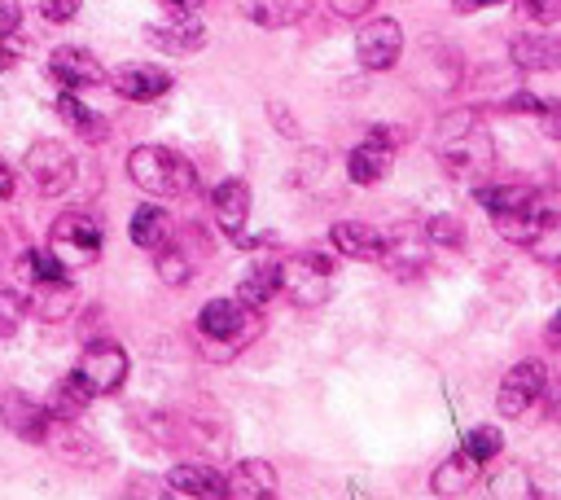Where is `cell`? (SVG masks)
<instances>
[{
    "label": "cell",
    "instance_id": "ee69618b",
    "mask_svg": "<svg viewBox=\"0 0 561 500\" xmlns=\"http://www.w3.org/2000/svg\"><path fill=\"white\" fill-rule=\"evenodd\" d=\"M163 5H167V10H176V14H189V10H197V5H202V0H163Z\"/></svg>",
    "mask_w": 561,
    "mask_h": 500
},
{
    "label": "cell",
    "instance_id": "484cf974",
    "mask_svg": "<svg viewBox=\"0 0 561 500\" xmlns=\"http://www.w3.org/2000/svg\"><path fill=\"white\" fill-rule=\"evenodd\" d=\"M479 478V461L461 448L457 457H447L438 470H434V478H430V491L434 496H461V491H470V483Z\"/></svg>",
    "mask_w": 561,
    "mask_h": 500
},
{
    "label": "cell",
    "instance_id": "cb8c5ba5",
    "mask_svg": "<svg viewBox=\"0 0 561 500\" xmlns=\"http://www.w3.org/2000/svg\"><path fill=\"white\" fill-rule=\"evenodd\" d=\"M88 399H92V390L79 382V373H71V377H62V382L49 390L44 413H49L53 422H79L84 409H88Z\"/></svg>",
    "mask_w": 561,
    "mask_h": 500
},
{
    "label": "cell",
    "instance_id": "836d02e7",
    "mask_svg": "<svg viewBox=\"0 0 561 500\" xmlns=\"http://www.w3.org/2000/svg\"><path fill=\"white\" fill-rule=\"evenodd\" d=\"M27 268H31V281H58V277H71L66 264L53 255V251H31L27 255Z\"/></svg>",
    "mask_w": 561,
    "mask_h": 500
},
{
    "label": "cell",
    "instance_id": "4316f807",
    "mask_svg": "<svg viewBox=\"0 0 561 500\" xmlns=\"http://www.w3.org/2000/svg\"><path fill=\"white\" fill-rule=\"evenodd\" d=\"M167 487H171L176 496H197V500H206V496H224V474L211 470V465H176V470L167 474Z\"/></svg>",
    "mask_w": 561,
    "mask_h": 500
},
{
    "label": "cell",
    "instance_id": "8d00e7d4",
    "mask_svg": "<svg viewBox=\"0 0 561 500\" xmlns=\"http://www.w3.org/2000/svg\"><path fill=\"white\" fill-rule=\"evenodd\" d=\"M492 496H531V483L522 470H505L500 478H492Z\"/></svg>",
    "mask_w": 561,
    "mask_h": 500
},
{
    "label": "cell",
    "instance_id": "f1b7e54d",
    "mask_svg": "<svg viewBox=\"0 0 561 500\" xmlns=\"http://www.w3.org/2000/svg\"><path fill=\"white\" fill-rule=\"evenodd\" d=\"M281 290V259H272V264H255L246 277H242V285H238V304H246V308H264L268 298Z\"/></svg>",
    "mask_w": 561,
    "mask_h": 500
},
{
    "label": "cell",
    "instance_id": "7402d4cb",
    "mask_svg": "<svg viewBox=\"0 0 561 500\" xmlns=\"http://www.w3.org/2000/svg\"><path fill=\"white\" fill-rule=\"evenodd\" d=\"M474 193H479V207H483L492 220L505 216V211L526 207L531 197H535V189L522 184V180H483V184H474Z\"/></svg>",
    "mask_w": 561,
    "mask_h": 500
},
{
    "label": "cell",
    "instance_id": "1f68e13d",
    "mask_svg": "<svg viewBox=\"0 0 561 500\" xmlns=\"http://www.w3.org/2000/svg\"><path fill=\"white\" fill-rule=\"evenodd\" d=\"M425 238H430V242H438V246L461 251V246H466V225H461L457 216H434V220L425 225Z\"/></svg>",
    "mask_w": 561,
    "mask_h": 500
},
{
    "label": "cell",
    "instance_id": "3957f363",
    "mask_svg": "<svg viewBox=\"0 0 561 500\" xmlns=\"http://www.w3.org/2000/svg\"><path fill=\"white\" fill-rule=\"evenodd\" d=\"M128 176L154 197H184L193 189V167L163 145H137L128 154Z\"/></svg>",
    "mask_w": 561,
    "mask_h": 500
},
{
    "label": "cell",
    "instance_id": "ffe728a7",
    "mask_svg": "<svg viewBox=\"0 0 561 500\" xmlns=\"http://www.w3.org/2000/svg\"><path fill=\"white\" fill-rule=\"evenodd\" d=\"M329 238L343 255H352L360 264H378V255H382V233L373 225H365V220H339L329 229Z\"/></svg>",
    "mask_w": 561,
    "mask_h": 500
},
{
    "label": "cell",
    "instance_id": "8fae6325",
    "mask_svg": "<svg viewBox=\"0 0 561 500\" xmlns=\"http://www.w3.org/2000/svg\"><path fill=\"white\" fill-rule=\"evenodd\" d=\"M105 84L115 88L124 102H158L163 92H171V75L154 62H124L115 70H105Z\"/></svg>",
    "mask_w": 561,
    "mask_h": 500
},
{
    "label": "cell",
    "instance_id": "4fadbf2b",
    "mask_svg": "<svg viewBox=\"0 0 561 500\" xmlns=\"http://www.w3.org/2000/svg\"><path fill=\"white\" fill-rule=\"evenodd\" d=\"M145 40L167 57H189V53H197L206 44V27L197 18H189V14H176L171 23H154L145 31Z\"/></svg>",
    "mask_w": 561,
    "mask_h": 500
},
{
    "label": "cell",
    "instance_id": "d6986e66",
    "mask_svg": "<svg viewBox=\"0 0 561 500\" xmlns=\"http://www.w3.org/2000/svg\"><path fill=\"white\" fill-rule=\"evenodd\" d=\"M277 470L268 461H242L233 470V478H224V496H238V500H268L277 496Z\"/></svg>",
    "mask_w": 561,
    "mask_h": 500
},
{
    "label": "cell",
    "instance_id": "30bf717a",
    "mask_svg": "<svg viewBox=\"0 0 561 500\" xmlns=\"http://www.w3.org/2000/svg\"><path fill=\"white\" fill-rule=\"evenodd\" d=\"M430 259V238L421 225H399L391 233H382V255L378 264H386L395 277H417Z\"/></svg>",
    "mask_w": 561,
    "mask_h": 500
},
{
    "label": "cell",
    "instance_id": "9c48e42d",
    "mask_svg": "<svg viewBox=\"0 0 561 500\" xmlns=\"http://www.w3.org/2000/svg\"><path fill=\"white\" fill-rule=\"evenodd\" d=\"M544 386H548V369H544L539 360H518V364L505 373L500 395H496L500 418H522V413L535 405V399L544 395Z\"/></svg>",
    "mask_w": 561,
    "mask_h": 500
},
{
    "label": "cell",
    "instance_id": "e0dca14e",
    "mask_svg": "<svg viewBox=\"0 0 561 500\" xmlns=\"http://www.w3.org/2000/svg\"><path fill=\"white\" fill-rule=\"evenodd\" d=\"M75 285H71V277H58V281H36V290H31V312H36V321H49V325H58V321H66L71 312H75Z\"/></svg>",
    "mask_w": 561,
    "mask_h": 500
},
{
    "label": "cell",
    "instance_id": "7c38bea8",
    "mask_svg": "<svg viewBox=\"0 0 561 500\" xmlns=\"http://www.w3.org/2000/svg\"><path fill=\"white\" fill-rule=\"evenodd\" d=\"M395 145H399V132L373 128V132H369V137L347 154V176H352L356 184H378V180L391 171Z\"/></svg>",
    "mask_w": 561,
    "mask_h": 500
},
{
    "label": "cell",
    "instance_id": "60d3db41",
    "mask_svg": "<svg viewBox=\"0 0 561 500\" xmlns=\"http://www.w3.org/2000/svg\"><path fill=\"white\" fill-rule=\"evenodd\" d=\"M509 111H526V115H544V111H552L548 102H539V97H531V92H522V97H513V102H509Z\"/></svg>",
    "mask_w": 561,
    "mask_h": 500
},
{
    "label": "cell",
    "instance_id": "ac0fdd59",
    "mask_svg": "<svg viewBox=\"0 0 561 500\" xmlns=\"http://www.w3.org/2000/svg\"><path fill=\"white\" fill-rule=\"evenodd\" d=\"M238 5H242V14H246L255 27L277 31V27H294V23H303V18L311 14L316 0H238Z\"/></svg>",
    "mask_w": 561,
    "mask_h": 500
},
{
    "label": "cell",
    "instance_id": "2e32d148",
    "mask_svg": "<svg viewBox=\"0 0 561 500\" xmlns=\"http://www.w3.org/2000/svg\"><path fill=\"white\" fill-rule=\"evenodd\" d=\"M0 418H5V426H10L18 439H27V444H44V435H49V426H53V418L44 413V405H36V399H27V395H5V405H0Z\"/></svg>",
    "mask_w": 561,
    "mask_h": 500
},
{
    "label": "cell",
    "instance_id": "83f0119b",
    "mask_svg": "<svg viewBox=\"0 0 561 500\" xmlns=\"http://www.w3.org/2000/svg\"><path fill=\"white\" fill-rule=\"evenodd\" d=\"M171 216L163 211V207H137L132 211V225H128V238H132V246H141V251H158L167 238H171Z\"/></svg>",
    "mask_w": 561,
    "mask_h": 500
},
{
    "label": "cell",
    "instance_id": "5b68a950",
    "mask_svg": "<svg viewBox=\"0 0 561 500\" xmlns=\"http://www.w3.org/2000/svg\"><path fill=\"white\" fill-rule=\"evenodd\" d=\"M75 373L92 395H110V390H119L124 377H128V351L119 343H110V338H97V343L84 347Z\"/></svg>",
    "mask_w": 561,
    "mask_h": 500
},
{
    "label": "cell",
    "instance_id": "44dd1931",
    "mask_svg": "<svg viewBox=\"0 0 561 500\" xmlns=\"http://www.w3.org/2000/svg\"><path fill=\"white\" fill-rule=\"evenodd\" d=\"M154 268H158V281L163 285H189L197 277V255L184 251V238L171 229V238L154 251Z\"/></svg>",
    "mask_w": 561,
    "mask_h": 500
},
{
    "label": "cell",
    "instance_id": "f35d334b",
    "mask_svg": "<svg viewBox=\"0 0 561 500\" xmlns=\"http://www.w3.org/2000/svg\"><path fill=\"white\" fill-rule=\"evenodd\" d=\"M23 23V5L18 0H0V36H14Z\"/></svg>",
    "mask_w": 561,
    "mask_h": 500
},
{
    "label": "cell",
    "instance_id": "ab89813d",
    "mask_svg": "<svg viewBox=\"0 0 561 500\" xmlns=\"http://www.w3.org/2000/svg\"><path fill=\"white\" fill-rule=\"evenodd\" d=\"M23 53H27V44L18 40V31H14V36H0V70H5V66H14Z\"/></svg>",
    "mask_w": 561,
    "mask_h": 500
},
{
    "label": "cell",
    "instance_id": "8992f818",
    "mask_svg": "<svg viewBox=\"0 0 561 500\" xmlns=\"http://www.w3.org/2000/svg\"><path fill=\"white\" fill-rule=\"evenodd\" d=\"M329 272H333V259H324L316 251L294 255V259H281V290L294 298L298 308H316V304H324Z\"/></svg>",
    "mask_w": 561,
    "mask_h": 500
},
{
    "label": "cell",
    "instance_id": "52a82bcc",
    "mask_svg": "<svg viewBox=\"0 0 561 500\" xmlns=\"http://www.w3.org/2000/svg\"><path fill=\"white\" fill-rule=\"evenodd\" d=\"M101 251V229L88 211H66L53 220V255L75 268V264H92Z\"/></svg>",
    "mask_w": 561,
    "mask_h": 500
},
{
    "label": "cell",
    "instance_id": "7bdbcfd3",
    "mask_svg": "<svg viewBox=\"0 0 561 500\" xmlns=\"http://www.w3.org/2000/svg\"><path fill=\"white\" fill-rule=\"evenodd\" d=\"M0 197H14V167L0 158Z\"/></svg>",
    "mask_w": 561,
    "mask_h": 500
},
{
    "label": "cell",
    "instance_id": "74e56055",
    "mask_svg": "<svg viewBox=\"0 0 561 500\" xmlns=\"http://www.w3.org/2000/svg\"><path fill=\"white\" fill-rule=\"evenodd\" d=\"M324 5L339 14V18H365L373 10V0H324Z\"/></svg>",
    "mask_w": 561,
    "mask_h": 500
},
{
    "label": "cell",
    "instance_id": "d6a6232c",
    "mask_svg": "<svg viewBox=\"0 0 561 500\" xmlns=\"http://www.w3.org/2000/svg\"><path fill=\"white\" fill-rule=\"evenodd\" d=\"M23 317H27V304H23V298H18V294H10V290H0V343L18 334Z\"/></svg>",
    "mask_w": 561,
    "mask_h": 500
},
{
    "label": "cell",
    "instance_id": "b9f144b4",
    "mask_svg": "<svg viewBox=\"0 0 561 500\" xmlns=\"http://www.w3.org/2000/svg\"><path fill=\"white\" fill-rule=\"evenodd\" d=\"M492 5H509V0H452L457 14H479V10H492Z\"/></svg>",
    "mask_w": 561,
    "mask_h": 500
},
{
    "label": "cell",
    "instance_id": "e575fe53",
    "mask_svg": "<svg viewBox=\"0 0 561 500\" xmlns=\"http://www.w3.org/2000/svg\"><path fill=\"white\" fill-rule=\"evenodd\" d=\"M518 10L526 23H539V27H552L561 18V0H518Z\"/></svg>",
    "mask_w": 561,
    "mask_h": 500
},
{
    "label": "cell",
    "instance_id": "d4e9b609",
    "mask_svg": "<svg viewBox=\"0 0 561 500\" xmlns=\"http://www.w3.org/2000/svg\"><path fill=\"white\" fill-rule=\"evenodd\" d=\"M58 115L75 128V137L79 141H88V145H101V141H110V119L105 115H97V111H88L79 97H71V88L62 92V102H58Z\"/></svg>",
    "mask_w": 561,
    "mask_h": 500
},
{
    "label": "cell",
    "instance_id": "9a60e30c",
    "mask_svg": "<svg viewBox=\"0 0 561 500\" xmlns=\"http://www.w3.org/2000/svg\"><path fill=\"white\" fill-rule=\"evenodd\" d=\"M211 211H215V225H219L224 233L242 238V229H246V220H251V189H246V180H224V184L211 193Z\"/></svg>",
    "mask_w": 561,
    "mask_h": 500
},
{
    "label": "cell",
    "instance_id": "5bb4252c",
    "mask_svg": "<svg viewBox=\"0 0 561 500\" xmlns=\"http://www.w3.org/2000/svg\"><path fill=\"white\" fill-rule=\"evenodd\" d=\"M49 70H53V79H58V84H66V88H92V84H105V66H101L88 49H75V44L53 49Z\"/></svg>",
    "mask_w": 561,
    "mask_h": 500
},
{
    "label": "cell",
    "instance_id": "f546056e",
    "mask_svg": "<svg viewBox=\"0 0 561 500\" xmlns=\"http://www.w3.org/2000/svg\"><path fill=\"white\" fill-rule=\"evenodd\" d=\"M44 444H53V452H58L62 461H71V465H97V461H101L97 444H92L88 435L71 431V422H58V426H49Z\"/></svg>",
    "mask_w": 561,
    "mask_h": 500
},
{
    "label": "cell",
    "instance_id": "277c9868",
    "mask_svg": "<svg viewBox=\"0 0 561 500\" xmlns=\"http://www.w3.org/2000/svg\"><path fill=\"white\" fill-rule=\"evenodd\" d=\"M27 176L40 197H62L75 184V158L62 141H36L27 150Z\"/></svg>",
    "mask_w": 561,
    "mask_h": 500
},
{
    "label": "cell",
    "instance_id": "6da1fadb",
    "mask_svg": "<svg viewBox=\"0 0 561 500\" xmlns=\"http://www.w3.org/2000/svg\"><path fill=\"white\" fill-rule=\"evenodd\" d=\"M434 154H438L443 171L452 180H461V184H483L492 176V167H496V141L483 128L479 111L443 115L438 132H434Z\"/></svg>",
    "mask_w": 561,
    "mask_h": 500
},
{
    "label": "cell",
    "instance_id": "ba28073f",
    "mask_svg": "<svg viewBox=\"0 0 561 500\" xmlns=\"http://www.w3.org/2000/svg\"><path fill=\"white\" fill-rule=\"evenodd\" d=\"M356 57L365 70H391L404 57V31L395 18H369L356 31Z\"/></svg>",
    "mask_w": 561,
    "mask_h": 500
},
{
    "label": "cell",
    "instance_id": "603a6c76",
    "mask_svg": "<svg viewBox=\"0 0 561 500\" xmlns=\"http://www.w3.org/2000/svg\"><path fill=\"white\" fill-rule=\"evenodd\" d=\"M509 53H513V62H518L522 70H557V66H561V44H557V36H548V31H526V36H518Z\"/></svg>",
    "mask_w": 561,
    "mask_h": 500
},
{
    "label": "cell",
    "instance_id": "4dcf8cb0",
    "mask_svg": "<svg viewBox=\"0 0 561 500\" xmlns=\"http://www.w3.org/2000/svg\"><path fill=\"white\" fill-rule=\"evenodd\" d=\"M500 448H505V439H500V431H496V426H474V431L466 435V452H470L479 465L496 461V457H500Z\"/></svg>",
    "mask_w": 561,
    "mask_h": 500
},
{
    "label": "cell",
    "instance_id": "7a4b0ae2",
    "mask_svg": "<svg viewBox=\"0 0 561 500\" xmlns=\"http://www.w3.org/2000/svg\"><path fill=\"white\" fill-rule=\"evenodd\" d=\"M197 334L211 356H233L259 334V321H255V308L238 304V298H215V304L197 312Z\"/></svg>",
    "mask_w": 561,
    "mask_h": 500
},
{
    "label": "cell",
    "instance_id": "d590c367",
    "mask_svg": "<svg viewBox=\"0 0 561 500\" xmlns=\"http://www.w3.org/2000/svg\"><path fill=\"white\" fill-rule=\"evenodd\" d=\"M79 5H84V0H40V14H44V23L66 27L79 14Z\"/></svg>",
    "mask_w": 561,
    "mask_h": 500
}]
</instances>
